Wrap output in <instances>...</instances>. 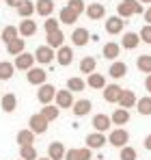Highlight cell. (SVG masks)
<instances>
[{
  "mask_svg": "<svg viewBox=\"0 0 151 160\" xmlns=\"http://www.w3.org/2000/svg\"><path fill=\"white\" fill-rule=\"evenodd\" d=\"M17 160H22V158H17Z\"/></svg>",
  "mask_w": 151,
  "mask_h": 160,
  "instance_id": "obj_52",
  "label": "cell"
},
{
  "mask_svg": "<svg viewBox=\"0 0 151 160\" xmlns=\"http://www.w3.org/2000/svg\"><path fill=\"white\" fill-rule=\"evenodd\" d=\"M13 72H15V65L9 63V61H2L0 63V80H11L13 78Z\"/></svg>",
  "mask_w": 151,
  "mask_h": 160,
  "instance_id": "obj_36",
  "label": "cell"
},
{
  "mask_svg": "<svg viewBox=\"0 0 151 160\" xmlns=\"http://www.w3.org/2000/svg\"><path fill=\"white\" fill-rule=\"evenodd\" d=\"M123 26H125V22L119 15H112V18L106 20V32L108 35H121L123 32Z\"/></svg>",
  "mask_w": 151,
  "mask_h": 160,
  "instance_id": "obj_12",
  "label": "cell"
},
{
  "mask_svg": "<svg viewBox=\"0 0 151 160\" xmlns=\"http://www.w3.org/2000/svg\"><path fill=\"white\" fill-rule=\"evenodd\" d=\"M35 136H37V134L26 128V130H20V132H17L15 141H17V145H20V147H30V145L35 143Z\"/></svg>",
  "mask_w": 151,
  "mask_h": 160,
  "instance_id": "obj_22",
  "label": "cell"
},
{
  "mask_svg": "<svg viewBox=\"0 0 151 160\" xmlns=\"http://www.w3.org/2000/svg\"><path fill=\"white\" fill-rule=\"evenodd\" d=\"M0 108H2V112H13V110L17 108V98H15V93H4V95H2V102H0Z\"/></svg>",
  "mask_w": 151,
  "mask_h": 160,
  "instance_id": "obj_25",
  "label": "cell"
},
{
  "mask_svg": "<svg viewBox=\"0 0 151 160\" xmlns=\"http://www.w3.org/2000/svg\"><path fill=\"white\" fill-rule=\"evenodd\" d=\"M121 95H123V89H121L119 84H108V87L104 89V100H106L108 104H119Z\"/></svg>",
  "mask_w": 151,
  "mask_h": 160,
  "instance_id": "obj_10",
  "label": "cell"
},
{
  "mask_svg": "<svg viewBox=\"0 0 151 160\" xmlns=\"http://www.w3.org/2000/svg\"><path fill=\"white\" fill-rule=\"evenodd\" d=\"M67 89H69L71 93H80V91H84V89H86V80L74 76V78L67 80Z\"/></svg>",
  "mask_w": 151,
  "mask_h": 160,
  "instance_id": "obj_35",
  "label": "cell"
},
{
  "mask_svg": "<svg viewBox=\"0 0 151 160\" xmlns=\"http://www.w3.org/2000/svg\"><path fill=\"white\" fill-rule=\"evenodd\" d=\"M138 2H140V4H149L151 7V0H138Z\"/></svg>",
  "mask_w": 151,
  "mask_h": 160,
  "instance_id": "obj_50",
  "label": "cell"
},
{
  "mask_svg": "<svg viewBox=\"0 0 151 160\" xmlns=\"http://www.w3.org/2000/svg\"><path fill=\"white\" fill-rule=\"evenodd\" d=\"M56 61H58L61 67L71 65V61H74V50H71V46H63L61 50H56Z\"/></svg>",
  "mask_w": 151,
  "mask_h": 160,
  "instance_id": "obj_15",
  "label": "cell"
},
{
  "mask_svg": "<svg viewBox=\"0 0 151 160\" xmlns=\"http://www.w3.org/2000/svg\"><path fill=\"white\" fill-rule=\"evenodd\" d=\"M54 58H56V52L52 50L50 46H39V48L35 50V61L41 63V65H50Z\"/></svg>",
  "mask_w": 151,
  "mask_h": 160,
  "instance_id": "obj_7",
  "label": "cell"
},
{
  "mask_svg": "<svg viewBox=\"0 0 151 160\" xmlns=\"http://www.w3.org/2000/svg\"><path fill=\"white\" fill-rule=\"evenodd\" d=\"M140 13H145V9L138 0H121L117 4V15L123 18V20L132 18V15H140Z\"/></svg>",
  "mask_w": 151,
  "mask_h": 160,
  "instance_id": "obj_1",
  "label": "cell"
},
{
  "mask_svg": "<svg viewBox=\"0 0 151 160\" xmlns=\"http://www.w3.org/2000/svg\"><path fill=\"white\" fill-rule=\"evenodd\" d=\"M35 11H37V7H35L32 0H22V4L17 7V15H20L22 20H30Z\"/></svg>",
  "mask_w": 151,
  "mask_h": 160,
  "instance_id": "obj_23",
  "label": "cell"
},
{
  "mask_svg": "<svg viewBox=\"0 0 151 160\" xmlns=\"http://www.w3.org/2000/svg\"><path fill=\"white\" fill-rule=\"evenodd\" d=\"M91 108H93L91 100H78L74 104V108H71V112H74L76 117H86L91 112Z\"/></svg>",
  "mask_w": 151,
  "mask_h": 160,
  "instance_id": "obj_24",
  "label": "cell"
},
{
  "mask_svg": "<svg viewBox=\"0 0 151 160\" xmlns=\"http://www.w3.org/2000/svg\"><path fill=\"white\" fill-rule=\"evenodd\" d=\"M54 102H56L58 108H74V104H76L74 102V93H71L69 89H58Z\"/></svg>",
  "mask_w": 151,
  "mask_h": 160,
  "instance_id": "obj_6",
  "label": "cell"
},
{
  "mask_svg": "<svg viewBox=\"0 0 151 160\" xmlns=\"http://www.w3.org/2000/svg\"><path fill=\"white\" fill-rule=\"evenodd\" d=\"M7 52L11 54V56H20V54H24L26 52V41L17 37L15 41H11V43L7 46Z\"/></svg>",
  "mask_w": 151,
  "mask_h": 160,
  "instance_id": "obj_30",
  "label": "cell"
},
{
  "mask_svg": "<svg viewBox=\"0 0 151 160\" xmlns=\"http://www.w3.org/2000/svg\"><path fill=\"white\" fill-rule=\"evenodd\" d=\"M138 104V98H136V93L134 91H129V89H123V95H121V100H119V106L129 110V108H134Z\"/></svg>",
  "mask_w": 151,
  "mask_h": 160,
  "instance_id": "obj_19",
  "label": "cell"
},
{
  "mask_svg": "<svg viewBox=\"0 0 151 160\" xmlns=\"http://www.w3.org/2000/svg\"><path fill=\"white\" fill-rule=\"evenodd\" d=\"M145 89L149 91V95H151V74L147 76V78H145Z\"/></svg>",
  "mask_w": 151,
  "mask_h": 160,
  "instance_id": "obj_47",
  "label": "cell"
},
{
  "mask_svg": "<svg viewBox=\"0 0 151 160\" xmlns=\"http://www.w3.org/2000/svg\"><path fill=\"white\" fill-rule=\"evenodd\" d=\"M108 74H110V78H114V80L123 78V76L127 74V65L123 63V61H114V63L110 65V69H108Z\"/></svg>",
  "mask_w": 151,
  "mask_h": 160,
  "instance_id": "obj_28",
  "label": "cell"
},
{
  "mask_svg": "<svg viewBox=\"0 0 151 160\" xmlns=\"http://www.w3.org/2000/svg\"><path fill=\"white\" fill-rule=\"evenodd\" d=\"M17 37H20V30H17V26H4V28H2V32H0V39H2L7 46H9L11 41H15Z\"/></svg>",
  "mask_w": 151,
  "mask_h": 160,
  "instance_id": "obj_31",
  "label": "cell"
},
{
  "mask_svg": "<svg viewBox=\"0 0 151 160\" xmlns=\"http://www.w3.org/2000/svg\"><path fill=\"white\" fill-rule=\"evenodd\" d=\"M35 54L30 52H24L20 54V56H15V61H13V65H15V69H20V72H30L32 67H35Z\"/></svg>",
  "mask_w": 151,
  "mask_h": 160,
  "instance_id": "obj_5",
  "label": "cell"
},
{
  "mask_svg": "<svg viewBox=\"0 0 151 160\" xmlns=\"http://www.w3.org/2000/svg\"><path fill=\"white\" fill-rule=\"evenodd\" d=\"M65 160H80V152H78V149H67Z\"/></svg>",
  "mask_w": 151,
  "mask_h": 160,
  "instance_id": "obj_45",
  "label": "cell"
},
{
  "mask_svg": "<svg viewBox=\"0 0 151 160\" xmlns=\"http://www.w3.org/2000/svg\"><path fill=\"white\" fill-rule=\"evenodd\" d=\"M4 2H7L9 7H15V9H17L20 4H22V0H4Z\"/></svg>",
  "mask_w": 151,
  "mask_h": 160,
  "instance_id": "obj_46",
  "label": "cell"
},
{
  "mask_svg": "<svg viewBox=\"0 0 151 160\" xmlns=\"http://www.w3.org/2000/svg\"><path fill=\"white\" fill-rule=\"evenodd\" d=\"M78 152H80V160H91L93 158V149H89V147H80Z\"/></svg>",
  "mask_w": 151,
  "mask_h": 160,
  "instance_id": "obj_44",
  "label": "cell"
},
{
  "mask_svg": "<svg viewBox=\"0 0 151 160\" xmlns=\"http://www.w3.org/2000/svg\"><path fill=\"white\" fill-rule=\"evenodd\" d=\"M108 143L112 147L123 149V147H127V143H129V132H127L125 128H114V130H110V134H108Z\"/></svg>",
  "mask_w": 151,
  "mask_h": 160,
  "instance_id": "obj_2",
  "label": "cell"
},
{
  "mask_svg": "<svg viewBox=\"0 0 151 160\" xmlns=\"http://www.w3.org/2000/svg\"><path fill=\"white\" fill-rule=\"evenodd\" d=\"M136 110H138L140 115L149 117V115H151V95H145V98H140V100H138V104H136Z\"/></svg>",
  "mask_w": 151,
  "mask_h": 160,
  "instance_id": "obj_37",
  "label": "cell"
},
{
  "mask_svg": "<svg viewBox=\"0 0 151 160\" xmlns=\"http://www.w3.org/2000/svg\"><path fill=\"white\" fill-rule=\"evenodd\" d=\"M89 39H91V35H89V30H86V28H76L74 32H71V43H74L76 48L86 46V43H89Z\"/></svg>",
  "mask_w": 151,
  "mask_h": 160,
  "instance_id": "obj_17",
  "label": "cell"
},
{
  "mask_svg": "<svg viewBox=\"0 0 151 160\" xmlns=\"http://www.w3.org/2000/svg\"><path fill=\"white\" fill-rule=\"evenodd\" d=\"M41 115L48 119V121H54V119H58V115H61V108L58 106H52V104H48V106L41 108Z\"/></svg>",
  "mask_w": 151,
  "mask_h": 160,
  "instance_id": "obj_38",
  "label": "cell"
},
{
  "mask_svg": "<svg viewBox=\"0 0 151 160\" xmlns=\"http://www.w3.org/2000/svg\"><path fill=\"white\" fill-rule=\"evenodd\" d=\"M110 126H112V119H110L108 115L100 112V115H95V117H93V128H95V132L106 134L108 130H110Z\"/></svg>",
  "mask_w": 151,
  "mask_h": 160,
  "instance_id": "obj_13",
  "label": "cell"
},
{
  "mask_svg": "<svg viewBox=\"0 0 151 160\" xmlns=\"http://www.w3.org/2000/svg\"><path fill=\"white\" fill-rule=\"evenodd\" d=\"M39 160H50V158H48V156H46V158H39Z\"/></svg>",
  "mask_w": 151,
  "mask_h": 160,
  "instance_id": "obj_51",
  "label": "cell"
},
{
  "mask_svg": "<svg viewBox=\"0 0 151 160\" xmlns=\"http://www.w3.org/2000/svg\"><path fill=\"white\" fill-rule=\"evenodd\" d=\"M78 18H80V15L74 13L69 7H63V9H61V13H58V22H61V24H69V26L78 22Z\"/></svg>",
  "mask_w": 151,
  "mask_h": 160,
  "instance_id": "obj_27",
  "label": "cell"
},
{
  "mask_svg": "<svg viewBox=\"0 0 151 160\" xmlns=\"http://www.w3.org/2000/svg\"><path fill=\"white\" fill-rule=\"evenodd\" d=\"M17 30H20V37H32L37 32V22H32V18L30 20H22Z\"/></svg>",
  "mask_w": 151,
  "mask_h": 160,
  "instance_id": "obj_26",
  "label": "cell"
},
{
  "mask_svg": "<svg viewBox=\"0 0 151 160\" xmlns=\"http://www.w3.org/2000/svg\"><path fill=\"white\" fill-rule=\"evenodd\" d=\"M35 7H37V15H41L46 20L54 13V0H37Z\"/></svg>",
  "mask_w": 151,
  "mask_h": 160,
  "instance_id": "obj_18",
  "label": "cell"
},
{
  "mask_svg": "<svg viewBox=\"0 0 151 160\" xmlns=\"http://www.w3.org/2000/svg\"><path fill=\"white\" fill-rule=\"evenodd\" d=\"M84 143H86L89 149H101L108 143V138H106V134H101V132H91V134H86Z\"/></svg>",
  "mask_w": 151,
  "mask_h": 160,
  "instance_id": "obj_9",
  "label": "cell"
},
{
  "mask_svg": "<svg viewBox=\"0 0 151 160\" xmlns=\"http://www.w3.org/2000/svg\"><path fill=\"white\" fill-rule=\"evenodd\" d=\"M20 158L22 160H39L35 145H30V147H20Z\"/></svg>",
  "mask_w": 151,
  "mask_h": 160,
  "instance_id": "obj_39",
  "label": "cell"
},
{
  "mask_svg": "<svg viewBox=\"0 0 151 160\" xmlns=\"http://www.w3.org/2000/svg\"><path fill=\"white\" fill-rule=\"evenodd\" d=\"M46 46H50L52 50H61V48L65 46V35H63V30H56V32L46 35Z\"/></svg>",
  "mask_w": 151,
  "mask_h": 160,
  "instance_id": "obj_14",
  "label": "cell"
},
{
  "mask_svg": "<svg viewBox=\"0 0 151 160\" xmlns=\"http://www.w3.org/2000/svg\"><path fill=\"white\" fill-rule=\"evenodd\" d=\"M43 28H46V35L56 32V30H61V22H58V20H54V18H48V20L43 22Z\"/></svg>",
  "mask_w": 151,
  "mask_h": 160,
  "instance_id": "obj_41",
  "label": "cell"
},
{
  "mask_svg": "<svg viewBox=\"0 0 151 160\" xmlns=\"http://www.w3.org/2000/svg\"><path fill=\"white\" fill-rule=\"evenodd\" d=\"M26 80H28L30 84H35V87H43L46 80H48V72H46L43 67H32V69L26 74Z\"/></svg>",
  "mask_w": 151,
  "mask_h": 160,
  "instance_id": "obj_8",
  "label": "cell"
},
{
  "mask_svg": "<svg viewBox=\"0 0 151 160\" xmlns=\"http://www.w3.org/2000/svg\"><path fill=\"white\" fill-rule=\"evenodd\" d=\"M0 32H2V30H0Z\"/></svg>",
  "mask_w": 151,
  "mask_h": 160,
  "instance_id": "obj_53",
  "label": "cell"
},
{
  "mask_svg": "<svg viewBox=\"0 0 151 160\" xmlns=\"http://www.w3.org/2000/svg\"><path fill=\"white\" fill-rule=\"evenodd\" d=\"M106 15V7L104 4H100V2H91V4H86V18L89 20H101Z\"/></svg>",
  "mask_w": 151,
  "mask_h": 160,
  "instance_id": "obj_16",
  "label": "cell"
},
{
  "mask_svg": "<svg viewBox=\"0 0 151 160\" xmlns=\"http://www.w3.org/2000/svg\"><path fill=\"white\" fill-rule=\"evenodd\" d=\"M136 67L143 72V74H151V54H140L138 58H136Z\"/></svg>",
  "mask_w": 151,
  "mask_h": 160,
  "instance_id": "obj_34",
  "label": "cell"
},
{
  "mask_svg": "<svg viewBox=\"0 0 151 160\" xmlns=\"http://www.w3.org/2000/svg\"><path fill=\"white\" fill-rule=\"evenodd\" d=\"M56 91L58 89H54V84H43V87H39V91H37V102L41 104V106H48L54 102V98H56Z\"/></svg>",
  "mask_w": 151,
  "mask_h": 160,
  "instance_id": "obj_4",
  "label": "cell"
},
{
  "mask_svg": "<svg viewBox=\"0 0 151 160\" xmlns=\"http://www.w3.org/2000/svg\"><path fill=\"white\" fill-rule=\"evenodd\" d=\"M110 119H112V126H125L127 121H129V110L117 108V110L110 115Z\"/></svg>",
  "mask_w": 151,
  "mask_h": 160,
  "instance_id": "obj_29",
  "label": "cell"
},
{
  "mask_svg": "<svg viewBox=\"0 0 151 160\" xmlns=\"http://www.w3.org/2000/svg\"><path fill=\"white\" fill-rule=\"evenodd\" d=\"M145 22H147V24L151 26V7L147 9V11H145Z\"/></svg>",
  "mask_w": 151,
  "mask_h": 160,
  "instance_id": "obj_49",
  "label": "cell"
},
{
  "mask_svg": "<svg viewBox=\"0 0 151 160\" xmlns=\"http://www.w3.org/2000/svg\"><path fill=\"white\" fill-rule=\"evenodd\" d=\"M138 43H140V35L138 32H125L123 39H121V48H125V50H136Z\"/></svg>",
  "mask_w": 151,
  "mask_h": 160,
  "instance_id": "obj_21",
  "label": "cell"
},
{
  "mask_svg": "<svg viewBox=\"0 0 151 160\" xmlns=\"http://www.w3.org/2000/svg\"><path fill=\"white\" fill-rule=\"evenodd\" d=\"M65 154H67V149L61 141H52L48 145V158L50 160H65Z\"/></svg>",
  "mask_w": 151,
  "mask_h": 160,
  "instance_id": "obj_11",
  "label": "cell"
},
{
  "mask_svg": "<svg viewBox=\"0 0 151 160\" xmlns=\"http://www.w3.org/2000/svg\"><path fill=\"white\" fill-rule=\"evenodd\" d=\"M138 35H140V41H143V43H149V46H151V26H149V24H145V26L140 28Z\"/></svg>",
  "mask_w": 151,
  "mask_h": 160,
  "instance_id": "obj_43",
  "label": "cell"
},
{
  "mask_svg": "<svg viewBox=\"0 0 151 160\" xmlns=\"http://www.w3.org/2000/svg\"><path fill=\"white\" fill-rule=\"evenodd\" d=\"M119 158L121 160H136V149L127 145V147H123V149L119 152Z\"/></svg>",
  "mask_w": 151,
  "mask_h": 160,
  "instance_id": "obj_42",
  "label": "cell"
},
{
  "mask_svg": "<svg viewBox=\"0 0 151 160\" xmlns=\"http://www.w3.org/2000/svg\"><path fill=\"white\" fill-rule=\"evenodd\" d=\"M86 84H89L91 89H101V91L108 87V84H106V76H104V74H91V76L86 78Z\"/></svg>",
  "mask_w": 151,
  "mask_h": 160,
  "instance_id": "obj_33",
  "label": "cell"
},
{
  "mask_svg": "<svg viewBox=\"0 0 151 160\" xmlns=\"http://www.w3.org/2000/svg\"><path fill=\"white\" fill-rule=\"evenodd\" d=\"M101 54H104L108 61H117V56L121 54V43H117V41H108V43L101 48Z\"/></svg>",
  "mask_w": 151,
  "mask_h": 160,
  "instance_id": "obj_20",
  "label": "cell"
},
{
  "mask_svg": "<svg viewBox=\"0 0 151 160\" xmlns=\"http://www.w3.org/2000/svg\"><path fill=\"white\" fill-rule=\"evenodd\" d=\"M145 149H149V152H151V134L145 136Z\"/></svg>",
  "mask_w": 151,
  "mask_h": 160,
  "instance_id": "obj_48",
  "label": "cell"
},
{
  "mask_svg": "<svg viewBox=\"0 0 151 160\" xmlns=\"http://www.w3.org/2000/svg\"><path fill=\"white\" fill-rule=\"evenodd\" d=\"M95 67H97V61H95L93 56H84V58L80 61V72L86 74V76L95 74Z\"/></svg>",
  "mask_w": 151,
  "mask_h": 160,
  "instance_id": "obj_32",
  "label": "cell"
},
{
  "mask_svg": "<svg viewBox=\"0 0 151 160\" xmlns=\"http://www.w3.org/2000/svg\"><path fill=\"white\" fill-rule=\"evenodd\" d=\"M67 7H69L74 13H78V15L86 13V2H84V0H69V2H67Z\"/></svg>",
  "mask_w": 151,
  "mask_h": 160,
  "instance_id": "obj_40",
  "label": "cell"
},
{
  "mask_svg": "<svg viewBox=\"0 0 151 160\" xmlns=\"http://www.w3.org/2000/svg\"><path fill=\"white\" fill-rule=\"evenodd\" d=\"M48 126H50V121H48L41 112H35V115H30V119H28V130H32L35 134H46L48 132Z\"/></svg>",
  "mask_w": 151,
  "mask_h": 160,
  "instance_id": "obj_3",
  "label": "cell"
}]
</instances>
